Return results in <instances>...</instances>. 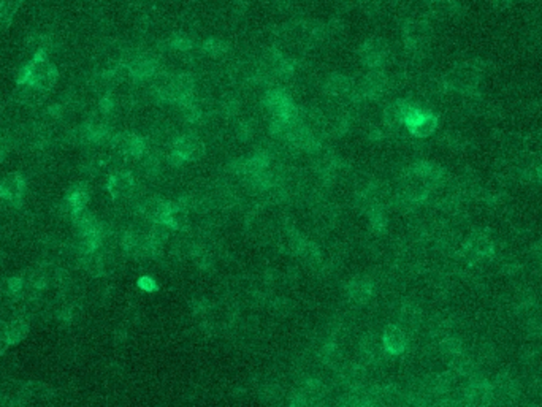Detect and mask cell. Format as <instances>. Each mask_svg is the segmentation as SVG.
Returning <instances> with one entry per match:
<instances>
[{"label": "cell", "mask_w": 542, "mask_h": 407, "mask_svg": "<svg viewBox=\"0 0 542 407\" xmlns=\"http://www.w3.org/2000/svg\"><path fill=\"white\" fill-rule=\"evenodd\" d=\"M59 70L51 62L46 51H37L29 62L19 70L18 84H30L45 92H50L57 83Z\"/></svg>", "instance_id": "obj_1"}, {"label": "cell", "mask_w": 542, "mask_h": 407, "mask_svg": "<svg viewBox=\"0 0 542 407\" xmlns=\"http://www.w3.org/2000/svg\"><path fill=\"white\" fill-rule=\"evenodd\" d=\"M482 70H484V65H480L479 61L460 64L446 75L444 86L451 91L462 92V94H474L480 83Z\"/></svg>", "instance_id": "obj_2"}, {"label": "cell", "mask_w": 542, "mask_h": 407, "mask_svg": "<svg viewBox=\"0 0 542 407\" xmlns=\"http://www.w3.org/2000/svg\"><path fill=\"white\" fill-rule=\"evenodd\" d=\"M205 154V144L195 135H181L171 144V151L168 154V162L173 167H181L189 162H197Z\"/></svg>", "instance_id": "obj_3"}, {"label": "cell", "mask_w": 542, "mask_h": 407, "mask_svg": "<svg viewBox=\"0 0 542 407\" xmlns=\"http://www.w3.org/2000/svg\"><path fill=\"white\" fill-rule=\"evenodd\" d=\"M404 127L415 138H427L438 129V117L433 113L424 110V108L411 103L408 113L404 117Z\"/></svg>", "instance_id": "obj_4"}, {"label": "cell", "mask_w": 542, "mask_h": 407, "mask_svg": "<svg viewBox=\"0 0 542 407\" xmlns=\"http://www.w3.org/2000/svg\"><path fill=\"white\" fill-rule=\"evenodd\" d=\"M26 193V179L21 173H10L0 181V200L19 208Z\"/></svg>", "instance_id": "obj_5"}, {"label": "cell", "mask_w": 542, "mask_h": 407, "mask_svg": "<svg viewBox=\"0 0 542 407\" xmlns=\"http://www.w3.org/2000/svg\"><path fill=\"white\" fill-rule=\"evenodd\" d=\"M360 59L368 68H382L389 59V45L382 39H370L360 48Z\"/></svg>", "instance_id": "obj_6"}, {"label": "cell", "mask_w": 542, "mask_h": 407, "mask_svg": "<svg viewBox=\"0 0 542 407\" xmlns=\"http://www.w3.org/2000/svg\"><path fill=\"white\" fill-rule=\"evenodd\" d=\"M406 48L411 51H420L428 45L431 37V29L425 21H408L403 29Z\"/></svg>", "instance_id": "obj_7"}, {"label": "cell", "mask_w": 542, "mask_h": 407, "mask_svg": "<svg viewBox=\"0 0 542 407\" xmlns=\"http://www.w3.org/2000/svg\"><path fill=\"white\" fill-rule=\"evenodd\" d=\"M115 149L130 159H142L146 151V141L137 133L124 132L111 138Z\"/></svg>", "instance_id": "obj_8"}, {"label": "cell", "mask_w": 542, "mask_h": 407, "mask_svg": "<svg viewBox=\"0 0 542 407\" xmlns=\"http://www.w3.org/2000/svg\"><path fill=\"white\" fill-rule=\"evenodd\" d=\"M106 189L115 200L129 198L135 191V179L132 173L118 171L115 175H111L106 181Z\"/></svg>", "instance_id": "obj_9"}, {"label": "cell", "mask_w": 542, "mask_h": 407, "mask_svg": "<svg viewBox=\"0 0 542 407\" xmlns=\"http://www.w3.org/2000/svg\"><path fill=\"white\" fill-rule=\"evenodd\" d=\"M346 293L354 303H359V305H365L375 295V285H373V281L370 278H365V276H355L352 278L348 285H346Z\"/></svg>", "instance_id": "obj_10"}, {"label": "cell", "mask_w": 542, "mask_h": 407, "mask_svg": "<svg viewBox=\"0 0 542 407\" xmlns=\"http://www.w3.org/2000/svg\"><path fill=\"white\" fill-rule=\"evenodd\" d=\"M406 346H408L406 334H404V331L398 327V325H389V327L384 330L382 347L387 354H390V355L403 354V352L406 350Z\"/></svg>", "instance_id": "obj_11"}, {"label": "cell", "mask_w": 542, "mask_h": 407, "mask_svg": "<svg viewBox=\"0 0 542 407\" xmlns=\"http://www.w3.org/2000/svg\"><path fill=\"white\" fill-rule=\"evenodd\" d=\"M409 106L411 103L406 100H395L392 103H389L382 115L384 126L392 130L404 126V117H406V113L409 110Z\"/></svg>", "instance_id": "obj_12"}, {"label": "cell", "mask_w": 542, "mask_h": 407, "mask_svg": "<svg viewBox=\"0 0 542 407\" xmlns=\"http://www.w3.org/2000/svg\"><path fill=\"white\" fill-rule=\"evenodd\" d=\"M171 202H165L160 198H149L143 205V216L153 224H164L167 214L170 213Z\"/></svg>", "instance_id": "obj_13"}, {"label": "cell", "mask_w": 542, "mask_h": 407, "mask_svg": "<svg viewBox=\"0 0 542 407\" xmlns=\"http://www.w3.org/2000/svg\"><path fill=\"white\" fill-rule=\"evenodd\" d=\"M354 88H355L354 81H352L349 77H346V75L335 73V75H332V77H328L327 81H325L324 91L332 97H346V95H351L352 92H354Z\"/></svg>", "instance_id": "obj_14"}, {"label": "cell", "mask_w": 542, "mask_h": 407, "mask_svg": "<svg viewBox=\"0 0 542 407\" xmlns=\"http://www.w3.org/2000/svg\"><path fill=\"white\" fill-rule=\"evenodd\" d=\"M46 94L48 92L41 91L39 88H34V86H30V84H18V88H16L15 99H16V102H19L21 105L35 108V106L41 105L43 100L46 99Z\"/></svg>", "instance_id": "obj_15"}, {"label": "cell", "mask_w": 542, "mask_h": 407, "mask_svg": "<svg viewBox=\"0 0 542 407\" xmlns=\"http://www.w3.org/2000/svg\"><path fill=\"white\" fill-rule=\"evenodd\" d=\"M29 322L24 319H15L12 322L7 323V328H5V336H7V341L10 346H16L27 338L29 334Z\"/></svg>", "instance_id": "obj_16"}, {"label": "cell", "mask_w": 542, "mask_h": 407, "mask_svg": "<svg viewBox=\"0 0 542 407\" xmlns=\"http://www.w3.org/2000/svg\"><path fill=\"white\" fill-rule=\"evenodd\" d=\"M64 203L68 206L70 211H72V214L75 211L78 209H83V208H88V203H89V192L86 191L83 187H72V191L67 193V197L64 198ZM72 217V216H70Z\"/></svg>", "instance_id": "obj_17"}, {"label": "cell", "mask_w": 542, "mask_h": 407, "mask_svg": "<svg viewBox=\"0 0 542 407\" xmlns=\"http://www.w3.org/2000/svg\"><path fill=\"white\" fill-rule=\"evenodd\" d=\"M468 247H469V254L471 255H476V257H487V255H490L493 251V246L490 240H487L482 235H478L473 240L468 241Z\"/></svg>", "instance_id": "obj_18"}, {"label": "cell", "mask_w": 542, "mask_h": 407, "mask_svg": "<svg viewBox=\"0 0 542 407\" xmlns=\"http://www.w3.org/2000/svg\"><path fill=\"white\" fill-rule=\"evenodd\" d=\"M203 51L211 57H222L229 51V43L221 39H208L203 43Z\"/></svg>", "instance_id": "obj_19"}, {"label": "cell", "mask_w": 542, "mask_h": 407, "mask_svg": "<svg viewBox=\"0 0 542 407\" xmlns=\"http://www.w3.org/2000/svg\"><path fill=\"white\" fill-rule=\"evenodd\" d=\"M368 216H370V225H371L373 230L377 231V233L386 230L387 217H386V214H384L381 206L376 205V206H373L371 209H368Z\"/></svg>", "instance_id": "obj_20"}, {"label": "cell", "mask_w": 542, "mask_h": 407, "mask_svg": "<svg viewBox=\"0 0 542 407\" xmlns=\"http://www.w3.org/2000/svg\"><path fill=\"white\" fill-rule=\"evenodd\" d=\"M192 46H194L192 40L189 39V37L183 35V34L173 35V39L170 40V48H173V50H175V51L186 53L189 50H192Z\"/></svg>", "instance_id": "obj_21"}, {"label": "cell", "mask_w": 542, "mask_h": 407, "mask_svg": "<svg viewBox=\"0 0 542 407\" xmlns=\"http://www.w3.org/2000/svg\"><path fill=\"white\" fill-rule=\"evenodd\" d=\"M24 0H2V12L3 16L10 21H13V16L18 12Z\"/></svg>", "instance_id": "obj_22"}, {"label": "cell", "mask_w": 542, "mask_h": 407, "mask_svg": "<svg viewBox=\"0 0 542 407\" xmlns=\"http://www.w3.org/2000/svg\"><path fill=\"white\" fill-rule=\"evenodd\" d=\"M138 287L144 292H156L157 290V282L151 278V276H142V278L138 279Z\"/></svg>", "instance_id": "obj_23"}, {"label": "cell", "mask_w": 542, "mask_h": 407, "mask_svg": "<svg viewBox=\"0 0 542 407\" xmlns=\"http://www.w3.org/2000/svg\"><path fill=\"white\" fill-rule=\"evenodd\" d=\"M516 0H492V5L496 10H507L509 7H512Z\"/></svg>", "instance_id": "obj_24"}, {"label": "cell", "mask_w": 542, "mask_h": 407, "mask_svg": "<svg viewBox=\"0 0 542 407\" xmlns=\"http://www.w3.org/2000/svg\"><path fill=\"white\" fill-rule=\"evenodd\" d=\"M209 307V303L207 300H195L194 301V311L197 314H203Z\"/></svg>", "instance_id": "obj_25"}, {"label": "cell", "mask_w": 542, "mask_h": 407, "mask_svg": "<svg viewBox=\"0 0 542 407\" xmlns=\"http://www.w3.org/2000/svg\"><path fill=\"white\" fill-rule=\"evenodd\" d=\"M10 24H12V21L7 19V18H5V16H3V12H2V0H0V32L5 30V29H8Z\"/></svg>", "instance_id": "obj_26"}, {"label": "cell", "mask_w": 542, "mask_h": 407, "mask_svg": "<svg viewBox=\"0 0 542 407\" xmlns=\"http://www.w3.org/2000/svg\"><path fill=\"white\" fill-rule=\"evenodd\" d=\"M8 347H10V343L7 341V336H5V333H2V331H0V357H2L5 352H7Z\"/></svg>", "instance_id": "obj_27"}, {"label": "cell", "mask_w": 542, "mask_h": 407, "mask_svg": "<svg viewBox=\"0 0 542 407\" xmlns=\"http://www.w3.org/2000/svg\"><path fill=\"white\" fill-rule=\"evenodd\" d=\"M0 262H2V251H0Z\"/></svg>", "instance_id": "obj_28"}]
</instances>
